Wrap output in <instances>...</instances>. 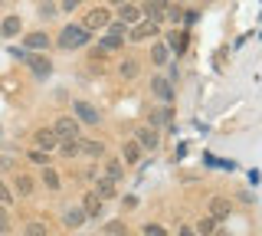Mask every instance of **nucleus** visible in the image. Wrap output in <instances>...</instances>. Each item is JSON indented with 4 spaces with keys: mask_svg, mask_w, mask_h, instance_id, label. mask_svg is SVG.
<instances>
[{
    "mask_svg": "<svg viewBox=\"0 0 262 236\" xmlns=\"http://www.w3.org/2000/svg\"><path fill=\"white\" fill-rule=\"evenodd\" d=\"M105 181H112V184H118L121 181V177H125V167H121L118 164V161H105Z\"/></svg>",
    "mask_w": 262,
    "mask_h": 236,
    "instance_id": "nucleus-16",
    "label": "nucleus"
},
{
    "mask_svg": "<svg viewBox=\"0 0 262 236\" xmlns=\"http://www.w3.org/2000/svg\"><path fill=\"white\" fill-rule=\"evenodd\" d=\"M13 200V194H10V187H7L4 181H0V207H7V203Z\"/></svg>",
    "mask_w": 262,
    "mask_h": 236,
    "instance_id": "nucleus-35",
    "label": "nucleus"
},
{
    "mask_svg": "<svg viewBox=\"0 0 262 236\" xmlns=\"http://www.w3.org/2000/svg\"><path fill=\"white\" fill-rule=\"evenodd\" d=\"M13 187H16V194H20V197H30V194H33V177L30 174H16Z\"/></svg>",
    "mask_w": 262,
    "mask_h": 236,
    "instance_id": "nucleus-20",
    "label": "nucleus"
},
{
    "mask_svg": "<svg viewBox=\"0 0 262 236\" xmlns=\"http://www.w3.org/2000/svg\"><path fill=\"white\" fill-rule=\"evenodd\" d=\"M177 236H196V233H193V226H180Z\"/></svg>",
    "mask_w": 262,
    "mask_h": 236,
    "instance_id": "nucleus-39",
    "label": "nucleus"
},
{
    "mask_svg": "<svg viewBox=\"0 0 262 236\" xmlns=\"http://www.w3.org/2000/svg\"><path fill=\"white\" fill-rule=\"evenodd\" d=\"M125 207H128V210L138 207V197H135V194H128V197H125Z\"/></svg>",
    "mask_w": 262,
    "mask_h": 236,
    "instance_id": "nucleus-38",
    "label": "nucleus"
},
{
    "mask_svg": "<svg viewBox=\"0 0 262 236\" xmlns=\"http://www.w3.org/2000/svg\"><path fill=\"white\" fill-rule=\"evenodd\" d=\"M193 233H200V236H213V233H216V220H213V217H203L200 223H196V230H193Z\"/></svg>",
    "mask_w": 262,
    "mask_h": 236,
    "instance_id": "nucleus-25",
    "label": "nucleus"
},
{
    "mask_svg": "<svg viewBox=\"0 0 262 236\" xmlns=\"http://www.w3.org/2000/svg\"><path fill=\"white\" fill-rule=\"evenodd\" d=\"M33 144H36V151L53 154L56 148H59V138L53 135V128H36V132H33Z\"/></svg>",
    "mask_w": 262,
    "mask_h": 236,
    "instance_id": "nucleus-5",
    "label": "nucleus"
},
{
    "mask_svg": "<svg viewBox=\"0 0 262 236\" xmlns=\"http://www.w3.org/2000/svg\"><path fill=\"white\" fill-rule=\"evenodd\" d=\"M43 184L49 187V190H59V174H56L53 167H43Z\"/></svg>",
    "mask_w": 262,
    "mask_h": 236,
    "instance_id": "nucleus-28",
    "label": "nucleus"
},
{
    "mask_svg": "<svg viewBox=\"0 0 262 236\" xmlns=\"http://www.w3.org/2000/svg\"><path fill=\"white\" fill-rule=\"evenodd\" d=\"M105 30H108V36H125V33H128V27H125L121 20H112V23H108Z\"/></svg>",
    "mask_w": 262,
    "mask_h": 236,
    "instance_id": "nucleus-30",
    "label": "nucleus"
},
{
    "mask_svg": "<svg viewBox=\"0 0 262 236\" xmlns=\"http://www.w3.org/2000/svg\"><path fill=\"white\" fill-rule=\"evenodd\" d=\"M121 76H125V79H135L138 76V62L135 59H125V62H121Z\"/></svg>",
    "mask_w": 262,
    "mask_h": 236,
    "instance_id": "nucleus-31",
    "label": "nucleus"
},
{
    "mask_svg": "<svg viewBox=\"0 0 262 236\" xmlns=\"http://www.w3.org/2000/svg\"><path fill=\"white\" fill-rule=\"evenodd\" d=\"M72 109H76V115H72V118L82 121V125H98V121H102V115L95 112V105H89V102H76Z\"/></svg>",
    "mask_w": 262,
    "mask_h": 236,
    "instance_id": "nucleus-9",
    "label": "nucleus"
},
{
    "mask_svg": "<svg viewBox=\"0 0 262 236\" xmlns=\"http://www.w3.org/2000/svg\"><path fill=\"white\" fill-rule=\"evenodd\" d=\"M79 210H82V213H85V220H89V217H98V213H102V200H98L95 194L89 190L85 197H82V207H79Z\"/></svg>",
    "mask_w": 262,
    "mask_h": 236,
    "instance_id": "nucleus-13",
    "label": "nucleus"
},
{
    "mask_svg": "<svg viewBox=\"0 0 262 236\" xmlns=\"http://www.w3.org/2000/svg\"><path fill=\"white\" fill-rule=\"evenodd\" d=\"M108 4H115V7H121V4H125V0H108Z\"/></svg>",
    "mask_w": 262,
    "mask_h": 236,
    "instance_id": "nucleus-41",
    "label": "nucleus"
},
{
    "mask_svg": "<svg viewBox=\"0 0 262 236\" xmlns=\"http://www.w3.org/2000/svg\"><path fill=\"white\" fill-rule=\"evenodd\" d=\"M135 144H138V148H147V151H154V148L161 144V135H158V128H147V125L135 128Z\"/></svg>",
    "mask_w": 262,
    "mask_h": 236,
    "instance_id": "nucleus-7",
    "label": "nucleus"
},
{
    "mask_svg": "<svg viewBox=\"0 0 262 236\" xmlns=\"http://www.w3.org/2000/svg\"><path fill=\"white\" fill-rule=\"evenodd\" d=\"M13 56H20V59L33 69V76H36V79H49V76H53V59H49V56H33L27 50H16Z\"/></svg>",
    "mask_w": 262,
    "mask_h": 236,
    "instance_id": "nucleus-2",
    "label": "nucleus"
},
{
    "mask_svg": "<svg viewBox=\"0 0 262 236\" xmlns=\"http://www.w3.org/2000/svg\"><path fill=\"white\" fill-rule=\"evenodd\" d=\"M207 210H210L207 217H213L216 223H223V220L233 217V200H229V197H210V207Z\"/></svg>",
    "mask_w": 262,
    "mask_h": 236,
    "instance_id": "nucleus-6",
    "label": "nucleus"
},
{
    "mask_svg": "<svg viewBox=\"0 0 262 236\" xmlns=\"http://www.w3.org/2000/svg\"><path fill=\"white\" fill-rule=\"evenodd\" d=\"M118 46H121V36H108V33H105L102 39H98V50H95V56L112 53V50H118Z\"/></svg>",
    "mask_w": 262,
    "mask_h": 236,
    "instance_id": "nucleus-19",
    "label": "nucleus"
},
{
    "mask_svg": "<svg viewBox=\"0 0 262 236\" xmlns=\"http://www.w3.org/2000/svg\"><path fill=\"white\" fill-rule=\"evenodd\" d=\"M141 10H147V20H164V10H167V0H141Z\"/></svg>",
    "mask_w": 262,
    "mask_h": 236,
    "instance_id": "nucleus-11",
    "label": "nucleus"
},
{
    "mask_svg": "<svg viewBox=\"0 0 262 236\" xmlns=\"http://www.w3.org/2000/svg\"><path fill=\"white\" fill-rule=\"evenodd\" d=\"M108 23H112L108 7H95V10H89V13H85V23H82V27H85L89 33H92V30H105Z\"/></svg>",
    "mask_w": 262,
    "mask_h": 236,
    "instance_id": "nucleus-4",
    "label": "nucleus"
},
{
    "mask_svg": "<svg viewBox=\"0 0 262 236\" xmlns=\"http://www.w3.org/2000/svg\"><path fill=\"white\" fill-rule=\"evenodd\" d=\"M79 154H89V158H102V154H105V144H98V141H82V138H79Z\"/></svg>",
    "mask_w": 262,
    "mask_h": 236,
    "instance_id": "nucleus-17",
    "label": "nucleus"
},
{
    "mask_svg": "<svg viewBox=\"0 0 262 236\" xmlns=\"http://www.w3.org/2000/svg\"><path fill=\"white\" fill-rule=\"evenodd\" d=\"M7 230H10V210H7V207H0V236H4Z\"/></svg>",
    "mask_w": 262,
    "mask_h": 236,
    "instance_id": "nucleus-33",
    "label": "nucleus"
},
{
    "mask_svg": "<svg viewBox=\"0 0 262 236\" xmlns=\"http://www.w3.org/2000/svg\"><path fill=\"white\" fill-rule=\"evenodd\" d=\"M27 161H33V164H39V167H49V154L46 151H36V148L27 154Z\"/></svg>",
    "mask_w": 262,
    "mask_h": 236,
    "instance_id": "nucleus-29",
    "label": "nucleus"
},
{
    "mask_svg": "<svg viewBox=\"0 0 262 236\" xmlns=\"http://www.w3.org/2000/svg\"><path fill=\"white\" fill-rule=\"evenodd\" d=\"M144 236H167V230H164L161 223H147L144 226Z\"/></svg>",
    "mask_w": 262,
    "mask_h": 236,
    "instance_id": "nucleus-34",
    "label": "nucleus"
},
{
    "mask_svg": "<svg viewBox=\"0 0 262 236\" xmlns=\"http://www.w3.org/2000/svg\"><path fill=\"white\" fill-rule=\"evenodd\" d=\"M56 151H59L62 158H76V154H79V138H72V141H59Z\"/></svg>",
    "mask_w": 262,
    "mask_h": 236,
    "instance_id": "nucleus-24",
    "label": "nucleus"
},
{
    "mask_svg": "<svg viewBox=\"0 0 262 236\" xmlns=\"http://www.w3.org/2000/svg\"><path fill=\"white\" fill-rule=\"evenodd\" d=\"M92 194H95L98 200H112L115 194H118V187H115L112 181H105V177H98V184H95V190H92Z\"/></svg>",
    "mask_w": 262,
    "mask_h": 236,
    "instance_id": "nucleus-14",
    "label": "nucleus"
},
{
    "mask_svg": "<svg viewBox=\"0 0 262 236\" xmlns=\"http://www.w3.org/2000/svg\"><path fill=\"white\" fill-rule=\"evenodd\" d=\"M121 161H128V164H138V161H141V148H138L135 141H128L125 148H121Z\"/></svg>",
    "mask_w": 262,
    "mask_h": 236,
    "instance_id": "nucleus-21",
    "label": "nucleus"
},
{
    "mask_svg": "<svg viewBox=\"0 0 262 236\" xmlns=\"http://www.w3.org/2000/svg\"><path fill=\"white\" fill-rule=\"evenodd\" d=\"M79 4H82V0H62V10L72 13V10H79Z\"/></svg>",
    "mask_w": 262,
    "mask_h": 236,
    "instance_id": "nucleus-37",
    "label": "nucleus"
},
{
    "mask_svg": "<svg viewBox=\"0 0 262 236\" xmlns=\"http://www.w3.org/2000/svg\"><path fill=\"white\" fill-rule=\"evenodd\" d=\"M164 17H167V20H184V10H180V7L177 4H167V10H164Z\"/></svg>",
    "mask_w": 262,
    "mask_h": 236,
    "instance_id": "nucleus-32",
    "label": "nucleus"
},
{
    "mask_svg": "<svg viewBox=\"0 0 262 236\" xmlns=\"http://www.w3.org/2000/svg\"><path fill=\"white\" fill-rule=\"evenodd\" d=\"M167 59H170V56H167V46H164V43H154L151 46V62H154V66H164Z\"/></svg>",
    "mask_w": 262,
    "mask_h": 236,
    "instance_id": "nucleus-22",
    "label": "nucleus"
},
{
    "mask_svg": "<svg viewBox=\"0 0 262 236\" xmlns=\"http://www.w3.org/2000/svg\"><path fill=\"white\" fill-rule=\"evenodd\" d=\"M23 30V23H20V17H7L4 23H0V36H16Z\"/></svg>",
    "mask_w": 262,
    "mask_h": 236,
    "instance_id": "nucleus-18",
    "label": "nucleus"
},
{
    "mask_svg": "<svg viewBox=\"0 0 262 236\" xmlns=\"http://www.w3.org/2000/svg\"><path fill=\"white\" fill-rule=\"evenodd\" d=\"M53 135L59 138V141H72V138L82 135V128H79V121L72 118V115H62V118L53 121Z\"/></svg>",
    "mask_w": 262,
    "mask_h": 236,
    "instance_id": "nucleus-3",
    "label": "nucleus"
},
{
    "mask_svg": "<svg viewBox=\"0 0 262 236\" xmlns=\"http://www.w3.org/2000/svg\"><path fill=\"white\" fill-rule=\"evenodd\" d=\"M158 30H161V23H158V20H141V23H135L128 33H131V43H138V39H151V36H158Z\"/></svg>",
    "mask_w": 262,
    "mask_h": 236,
    "instance_id": "nucleus-8",
    "label": "nucleus"
},
{
    "mask_svg": "<svg viewBox=\"0 0 262 236\" xmlns=\"http://www.w3.org/2000/svg\"><path fill=\"white\" fill-rule=\"evenodd\" d=\"M105 236H128V226L121 220H108L105 223Z\"/></svg>",
    "mask_w": 262,
    "mask_h": 236,
    "instance_id": "nucleus-26",
    "label": "nucleus"
},
{
    "mask_svg": "<svg viewBox=\"0 0 262 236\" xmlns=\"http://www.w3.org/2000/svg\"><path fill=\"white\" fill-rule=\"evenodd\" d=\"M23 236H49V230H46V223L33 220V223H27V226H23Z\"/></svg>",
    "mask_w": 262,
    "mask_h": 236,
    "instance_id": "nucleus-27",
    "label": "nucleus"
},
{
    "mask_svg": "<svg viewBox=\"0 0 262 236\" xmlns=\"http://www.w3.org/2000/svg\"><path fill=\"white\" fill-rule=\"evenodd\" d=\"M118 17H121L125 27H135V23H141V7H138V4H121Z\"/></svg>",
    "mask_w": 262,
    "mask_h": 236,
    "instance_id": "nucleus-12",
    "label": "nucleus"
},
{
    "mask_svg": "<svg viewBox=\"0 0 262 236\" xmlns=\"http://www.w3.org/2000/svg\"><path fill=\"white\" fill-rule=\"evenodd\" d=\"M13 167V161L10 158H0V170H10Z\"/></svg>",
    "mask_w": 262,
    "mask_h": 236,
    "instance_id": "nucleus-40",
    "label": "nucleus"
},
{
    "mask_svg": "<svg viewBox=\"0 0 262 236\" xmlns=\"http://www.w3.org/2000/svg\"><path fill=\"white\" fill-rule=\"evenodd\" d=\"M39 17H56V7H53V0H43V7H39Z\"/></svg>",
    "mask_w": 262,
    "mask_h": 236,
    "instance_id": "nucleus-36",
    "label": "nucleus"
},
{
    "mask_svg": "<svg viewBox=\"0 0 262 236\" xmlns=\"http://www.w3.org/2000/svg\"><path fill=\"white\" fill-rule=\"evenodd\" d=\"M151 92L158 95L161 102H174V85H170V79L154 76V79H151Z\"/></svg>",
    "mask_w": 262,
    "mask_h": 236,
    "instance_id": "nucleus-10",
    "label": "nucleus"
},
{
    "mask_svg": "<svg viewBox=\"0 0 262 236\" xmlns=\"http://www.w3.org/2000/svg\"><path fill=\"white\" fill-rule=\"evenodd\" d=\"M23 46H27V50H46V46H49V36L39 33V30H33V33H27Z\"/></svg>",
    "mask_w": 262,
    "mask_h": 236,
    "instance_id": "nucleus-15",
    "label": "nucleus"
},
{
    "mask_svg": "<svg viewBox=\"0 0 262 236\" xmlns=\"http://www.w3.org/2000/svg\"><path fill=\"white\" fill-rule=\"evenodd\" d=\"M216 236H233V233H216Z\"/></svg>",
    "mask_w": 262,
    "mask_h": 236,
    "instance_id": "nucleus-42",
    "label": "nucleus"
},
{
    "mask_svg": "<svg viewBox=\"0 0 262 236\" xmlns=\"http://www.w3.org/2000/svg\"><path fill=\"white\" fill-rule=\"evenodd\" d=\"M89 39H92V33H89L85 27H79V23H69V27H62V33L56 43L62 46V50H79V46H85Z\"/></svg>",
    "mask_w": 262,
    "mask_h": 236,
    "instance_id": "nucleus-1",
    "label": "nucleus"
},
{
    "mask_svg": "<svg viewBox=\"0 0 262 236\" xmlns=\"http://www.w3.org/2000/svg\"><path fill=\"white\" fill-rule=\"evenodd\" d=\"M62 223H66V226H82V223H85V213H82L79 207H72V210H66Z\"/></svg>",
    "mask_w": 262,
    "mask_h": 236,
    "instance_id": "nucleus-23",
    "label": "nucleus"
}]
</instances>
